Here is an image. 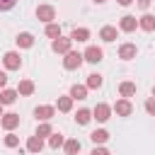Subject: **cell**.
Masks as SVG:
<instances>
[{"label": "cell", "mask_w": 155, "mask_h": 155, "mask_svg": "<svg viewBox=\"0 0 155 155\" xmlns=\"http://www.w3.org/2000/svg\"><path fill=\"white\" fill-rule=\"evenodd\" d=\"M119 29H121V31H126V34H131V31H136V29H138V19H136L133 15H124V17H121V22H119Z\"/></svg>", "instance_id": "10"}, {"label": "cell", "mask_w": 155, "mask_h": 155, "mask_svg": "<svg viewBox=\"0 0 155 155\" xmlns=\"http://www.w3.org/2000/svg\"><path fill=\"white\" fill-rule=\"evenodd\" d=\"M73 102H75V99H73L70 94H68V97H58V102H56V109H58V111H63V114H68V111L73 109Z\"/></svg>", "instance_id": "19"}, {"label": "cell", "mask_w": 155, "mask_h": 155, "mask_svg": "<svg viewBox=\"0 0 155 155\" xmlns=\"http://www.w3.org/2000/svg\"><path fill=\"white\" fill-rule=\"evenodd\" d=\"M153 97H155V87H153Z\"/></svg>", "instance_id": "38"}, {"label": "cell", "mask_w": 155, "mask_h": 155, "mask_svg": "<svg viewBox=\"0 0 155 155\" xmlns=\"http://www.w3.org/2000/svg\"><path fill=\"white\" fill-rule=\"evenodd\" d=\"M82 63H85V56H82L80 51H73V48H70V51L65 53V58H63V68H65V70H78Z\"/></svg>", "instance_id": "1"}, {"label": "cell", "mask_w": 155, "mask_h": 155, "mask_svg": "<svg viewBox=\"0 0 155 155\" xmlns=\"http://www.w3.org/2000/svg\"><path fill=\"white\" fill-rule=\"evenodd\" d=\"M17 92H19L22 97H29V94H34V82H31V80H22V82L17 85Z\"/></svg>", "instance_id": "25"}, {"label": "cell", "mask_w": 155, "mask_h": 155, "mask_svg": "<svg viewBox=\"0 0 155 155\" xmlns=\"http://www.w3.org/2000/svg\"><path fill=\"white\" fill-rule=\"evenodd\" d=\"M102 82H104V78H102L99 73H90V75H87V82H85V85H87L90 90H99V87H102Z\"/></svg>", "instance_id": "21"}, {"label": "cell", "mask_w": 155, "mask_h": 155, "mask_svg": "<svg viewBox=\"0 0 155 155\" xmlns=\"http://www.w3.org/2000/svg\"><path fill=\"white\" fill-rule=\"evenodd\" d=\"M41 150H44V138H39L36 133L29 136V140H27V153L36 155V153H41Z\"/></svg>", "instance_id": "13"}, {"label": "cell", "mask_w": 155, "mask_h": 155, "mask_svg": "<svg viewBox=\"0 0 155 155\" xmlns=\"http://www.w3.org/2000/svg\"><path fill=\"white\" fill-rule=\"evenodd\" d=\"M36 19L44 22V24L53 22V19H56V7H51V5H39V7H36Z\"/></svg>", "instance_id": "4"}, {"label": "cell", "mask_w": 155, "mask_h": 155, "mask_svg": "<svg viewBox=\"0 0 155 155\" xmlns=\"http://www.w3.org/2000/svg\"><path fill=\"white\" fill-rule=\"evenodd\" d=\"M63 150H65L68 155H78V153H80V140H78V138H68V140L63 143Z\"/></svg>", "instance_id": "23"}, {"label": "cell", "mask_w": 155, "mask_h": 155, "mask_svg": "<svg viewBox=\"0 0 155 155\" xmlns=\"http://www.w3.org/2000/svg\"><path fill=\"white\" fill-rule=\"evenodd\" d=\"M111 111H114V109H111L109 104L99 102V104H97V107L92 109V119H97L99 124H104V121H109V119H111Z\"/></svg>", "instance_id": "3"}, {"label": "cell", "mask_w": 155, "mask_h": 155, "mask_svg": "<svg viewBox=\"0 0 155 155\" xmlns=\"http://www.w3.org/2000/svg\"><path fill=\"white\" fill-rule=\"evenodd\" d=\"M136 53H138L136 44H121L119 46V58L121 61H131V58H136Z\"/></svg>", "instance_id": "12"}, {"label": "cell", "mask_w": 155, "mask_h": 155, "mask_svg": "<svg viewBox=\"0 0 155 155\" xmlns=\"http://www.w3.org/2000/svg\"><path fill=\"white\" fill-rule=\"evenodd\" d=\"M75 121H78L80 126H87V124L92 121V109H78V114H75Z\"/></svg>", "instance_id": "22"}, {"label": "cell", "mask_w": 155, "mask_h": 155, "mask_svg": "<svg viewBox=\"0 0 155 155\" xmlns=\"http://www.w3.org/2000/svg\"><path fill=\"white\" fill-rule=\"evenodd\" d=\"M116 36H119V29H116V27H111V24H107V27H102V29H99V39H102L104 44L116 41Z\"/></svg>", "instance_id": "11"}, {"label": "cell", "mask_w": 155, "mask_h": 155, "mask_svg": "<svg viewBox=\"0 0 155 155\" xmlns=\"http://www.w3.org/2000/svg\"><path fill=\"white\" fill-rule=\"evenodd\" d=\"M119 94H121V97H126V99H128V97H133V94H136V82L124 80V82L119 85Z\"/></svg>", "instance_id": "17"}, {"label": "cell", "mask_w": 155, "mask_h": 155, "mask_svg": "<svg viewBox=\"0 0 155 155\" xmlns=\"http://www.w3.org/2000/svg\"><path fill=\"white\" fill-rule=\"evenodd\" d=\"M63 143H65V138H63L61 133H51V136H48V148L58 150V148H63Z\"/></svg>", "instance_id": "27"}, {"label": "cell", "mask_w": 155, "mask_h": 155, "mask_svg": "<svg viewBox=\"0 0 155 155\" xmlns=\"http://www.w3.org/2000/svg\"><path fill=\"white\" fill-rule=\"evenodd\" d=\"M5 85H7V73H5V70H0V90H2Z\"/></svg>", "instance_id": "33"}, {"label": "cell", "mask_w": 155, "mask_h": 155, "mask_svg": "<svg viewBox=\"0 0 155 155\" xmlns=\"http://www.w3.org/2000/svg\"><path fill=\"white\" fill-rule=\"evenodd\" d=\"M2 107H5V104H0V116H2Z\"/></svg>", "instance_id": "37"}, {"label": "cell", "mask_w": 155, "mask_h": 155, "mask_svg": "<svg viewBox=\"0 0 155 155\" xmlns=\"http://www.w3.org/2000/svg\"><path fill=\"white\" fill-rule=\"evenodd\" d=\"M15 2H17V0H0V12L12 10V7H15Z\"/></svg>", "instance_id": "31"}, {"label": "cell", "mask_w": 155, "mask_h": 155, "mask_svg": "<svg viewBox=\"0 0 155 155\" xmlns=\"http://www.w3.org/2000/svg\"><path fill=\"white\" fill-rule=\"evenodd\" d=\"M116 2H119V5H124V7H128V5H131V2H136V0H116Z\"/></svg>", "instance_id": "35"}, {"label": "cell", "mask_w": 155, "mask_h": 155, "mask_svg": "<svg viewBox=\"0 0 155 155\" xmlns=\"http://www.w3.org/2000/svg\"><path fill=\"white\" fill-rule=\"evenodd\" d=\"M53 114H56V107H51V104H41V107L34 109V116H36L39 121H51Z\"/></svg>", "instance_id": "8"}, {"label": "cell", "mask_w": 155, "mask_h": 155, "mask_svg": "<svg viewBox=\"0 0 155 155\" xmlns=\"http://www.w3.org/2000/svg\"><path fill=\"white\" fill-rule=\"evenodd\" d=\"M150 2H153V0H138V7H140V10H148Z\"/></svg>", "instance_id": "34"}, {"label": "cell", "mask_w": 155, "mask_h": 155, "mask_svg": "<svg viewBox=\"0 0 155 155\" xmlns=\"http://www.w3.org/2000/svg\"><path fill=\"white\" fill-rule=\"evenodd\" d=\"M90 140H92L94 145H104V143L109 140V131H104V128H97V131H92V133H90Z\"/></svg>", "instance_id": "16"}, {"label": "cell", "mask_w": 155, "mask_h": 155, "mask_svg": "<svg viewBox=\"0 0 155 155\" xmlns=\"http://www.w3.org/2000/svg\"><path fill=\"white\" fill-rule=\"evenodd\" d=\"M87 90H90L87 85H78V82H75V85L70 87V97H73V99H87Z\"/></svg>", "instance_id": "18"}, {"label": "cell", "mask_w": 155, "mask_h": 155, "mask_svg": "<svg viewBox=\"0 0 155 155\" xmlns=\"http://www.w3.org/2000/svg\"><path fill=\"white\" fill-rule=\"evenodd\" d=\"M0 126H2L5 131H15V128L19 126V114H12V111H10V114H2V116H0Z\"/></svg>", "instance_id": "9"}, {"label": "cell", "mask_w": 155, "mask_h": 155, "mask_svg": "<svg viewBox=\"0 0 155 155\" xmlns=\"http://www.w3.org/2000/svg\"><path fill=\"white\" fill-rule=\"evenodd\" d=\"M90 155H111V153H109V150H107V148H102V145H94V148H92V153H90Z\"/></svg>", "instance_id": "32"}, {"label": "cell", "mask_w": 155, "mask_h": 155, "mask_svg": "<svg viewBox=\"0 0 155 155\" xmlns=\"http://www.w3.org/2000/svg\"><path fill=\"white\" fill-rule=\"evenodd\" d=\"M51 133H53V126H51L48 121H41V124L36 126V136H39V138H48Z\"/></svg>", "instance_id": "26"}, {"label": "cell", "mask_w": 155, "mask_h": 155, "mask_svg": "<svg viewBox=\"0 0 155 155\" xmlns=\"http://www.w3.org/2000/svg\"><path fill=\"white\" fill-rule=\"evenodd\" d=\"M5 145H7V148H17V145H19V136H15L12 131H7V136H5Z\"/></svg>", "instance_id": "29"}, {"label": "cell", "mask_w": 155, "mask_h": 155, "mask_svg": "<svg viewBox=\"0 0 155 155\" xmlns=\"http://www.w3.org/2000/svg\"><path fill=\"white\" fill-rule=\"evenodd\" d=\"M46 36H48V39H58V36H61V27L53 24V22H48V24H46Z\"/></svg>", "instance_id": "28"}, {"label": "cell", "mask_w": 155, "mask_h": 155, "mask_svg": "<svg viewBox=\"0 0 155 155\" xmlns=\"http://www.w3.org/2000/svg\"><path fill=\"white\" fill-rule=\"evenodd\" d=\"M70 46H73V39L70 36H58V39H53L51 41V48H53V53H68L70 51Z\"/></svg>", "instance_id": "5"}, {"label": "cell", "mask_w": 155, "mask_h": 155, "mask_svg": "<svg viewBox=\"0 0 155 155\" xmlns=\"http://www.w3.org/2000/svg\"><path fill=\"white\" fill-rule=\"evenodd\" d=\"M138 27L143 29V31H155V15H143V17H138Z\"/></svg>", "instance_id": "14"}, {"label": "cell", "mask_w": 155, "mask_h": 155, "mask_svg": "<svg viewBox=\"0 0 155 155\" xmlns=\"http://www.w3.org/2000/svg\"><path fill=\"white\" fill-rule=\"evenodd\" d=\"M70 39H73V41H87V39H90V29H85V27H75V29L70 31Z\"/></svg>", "instance_id": "20"}, {"label": "cell", "mask_w": 155, "mask_h": 155, "mask_svg": "<svg viewBox=\"0 0 155 155\" xmlns=\"http://www.w3.org/2000/svg\"><path fill=\"white\" fill-rule=\"evenodd\" d=\"M92 2H97V5H102V2H107V0H92Z\"/></svg>", "instance_id": "36"}, {"label": "cell", "mask_w": 155, "mask_h": 155, "mask_svg": "<svg viewBox=\"0 0 155 155\" xmlns=\"http://www.w3.org/2000/svg\"><path fill=\"white\" fill-rule=\"evenodd\" d=\"M145 111H148L150 116H155V97H148V99H145Z\"/></svg>", "instance_id": "30"}, {"label": "cell", "mask_w": 155, "mask_h": 155, "mask_svg": "<svg viewBox=\"0 0 155 155\" xmlns=\"http://www.w3.org/2000/svg\"><path fill=\"white\" fill-rule=\"evenodd\" d=\"M2 65H5L7 70H19V68H22V56H19V51H7V53L2 56Z\"/></svg>", "instance_id": "2"}, {"label": "cell", "mask_w": 155, "mask_h": 155, "mask_svg": "<svg viewBox=\"0 0 155 155\" xmlns=\"http://www.w3.org/2000/svg\"><path fill=\"white\" fill-rule=\"evenodd\" d=\"M17 46L19 48H31L34 46V34H29V31H22V34H17Z\"/></svg>", "instance_id": "15"}, {"label": "cell", "mask_w": 155, "mask_h": 155, "mask_svg": "<svg viewBox=\"0 0 155 155\" xmlns=\"http://www.w3.org/2000/svg\"><path fill=\"white\" fill-rule=\"evenodd\" d=\"M82 56H85V61H87V63H92V65H97V63H99V61L104 58V51H102L99 46H87Z\"/></svg>", "instance_id": "6"}, {"label": "cell", "mask_w": 155, "mask_h": 155, "mask_svg": "<svg viewBox=\"0 0 155 155\" xmlns=\"http://www.w3.org/2000/svg\"><path fill=\"white\" fill-rule=\"evenodd\" d=\"M111 109L116 111V116H131V111H133V104H131V99L121 97V99H116V104H114Z\"/></svg>", "instance_id": "7"}, {"label": "cell", "mask_w": 155, "mask_h": 155, "mask_svg": "<svg viewBox=\"0 0 155 155\" xmlns=\"http://www.w3.org/2000/svg\"><path fill=\"white\" fill-rule=\"evenodd\" d=\"M17 90H7V87H2V92H0V104H12L15 99H17Z\"/></svg>", "instance_id": "24"}]
</instances>
